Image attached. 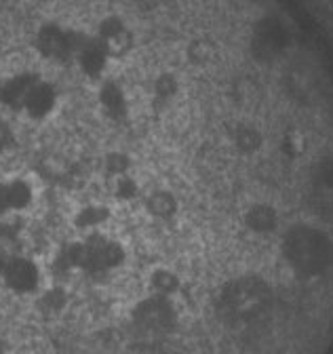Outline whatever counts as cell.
Instances as JSON below:
<instances>
[{
    "instance_id": "obj_10",
    "label": "cell",
    "mask_w": 333,
    "mask_h": 354,
    "mask_svg": "<svg viewBox=\"0 0 333 354\" xmlns=\"http://www.w3.org/2000/svg\"><path fill=\"white\" fill-rule=\"evenodd\" d=\"M112 190H114V196L120 201H133L140 196V184L135 182L131 171L112 177Z\"/></svg>"
},
{
    "instance_id": "obj_2",
    "label": "cell",
    "mask_w": 333,
    "mask_h": 354,
    "mask_svg": "<svg viewBox=\"0 0 333 354\" xmlns=\"http://www.w3.org/2000/svg\"><path fill=\"white\" fill-rule=\"evenodd\" d=\"M59 261L66 270L82 272L91 279L106 277L124 263V249L118 241L102 232L82 234L78 241L64 247Z\"/></svg>"
},
{
    "instance_id": "obj_12",
    "label": "cell",
    "mask_w": 333,
    "mask_h": 354,
    "mask_svg": "<svg viewBox=\"0 0 333 354\" xmlns=\"http://www.w3.org/2000/svg\"><path fill=\"white\" fill-rule=\"evenodd\" d=\"M5 245H7V239H3V234H0V266L5 263V259H7L11 253H15L13 249H7Z\"/></svg>"
},
{
    "instance_id": "obj_7",
    "label": "cell",
    "mask_w": 333,
    "mask_h": 354,
    "mask_svg": "<svg viewBox=\"0 0 333 354\" xmlns=\"http://www.w3.org/2000/svg\"><path fill=\"white\" fill-rule=\"evenodd\" d=\"M108 219H110L108 207L91 203V205H85V207L76 209L72 221H74V228L80 234H91V232H102Z\"/></svg>"
},
{
    "instance_id": "obj_3",
    "label": "cell",
    "mask_w": 333,
    "mask_h": 354,
    "mask_svg": "<svg viewBox=\"0 0 333 354\" xmlns=\"http://www.w3.org/2000/svg\"><path fill=\"white\" fill-rule=\"evenodd\" d=\"M272 293L268 285L256 277L230 283L220 295V313L232 327H251L268 317Z\"/></svg>"
},
{
    "instance_id": "obj_1",
    "label": "cell",
    "mask_w": 333,
    "mask_h": 354,
    "mask_svg": "<svg viewBox=\"0 0 333 354\" xmlns=\"http://www.w3.org/2000/svg\"><path fill=\"white\" fill-rule=\"evenodd\" d=\"M280 253L289 270L300 279H323L333 268L331 236L308 221H300L285 230Z\"/></svg>"
},
{
    "instance_id": "obj_9",
    "label": "cell",
    "mask_w": 333,
    "mask_h": 354,
    "mask_svg": "<svg viewBox=\"0 0 333 354\" xmlns=\"http://www.w3.org/2000/svg\"><path fill=\"white\" fill-rule=\"evenodd\" d=\"M148 287H150V293H154V295H162V297L173 299V295L182 287V281L169 268H156L148 279Z\"/></svg>"
},
{
    "instance_id": "obj_5",
    "label": "cell",
    "mask_w": 333,
    "mask_h": 354,
    "mask_svg": "<svg viewBox=\"0 0 333 354\" xmlns=\"http://www.w3.org/2000/svg\"><path fill=\"white\" fill-rule=\"evenodd\" d=\"M133 321L146 333H169L178 325V310L171 297L150 293L133 308Z\"/></svg>"
},
{
    "instance_id": "obj_6",
    "label": "cell",
    "mask_w": 333,
    "mask_h": 354,
    "mask_svg": "<svg viewBox=\"0 0 333 354\" xmlns=\"http://www.w3.org/2000/svg\"><path fill=\"white\" fill-rule=\"evenodd\" d=\"M38 198V188L32 177L21 173L0 175V219L28 213Z\"/></svg>"
},
{
    "instance_id": "obj_11",
    "label": "cell",
    "mask_w": 333,
    "mask_h": 354,
    "mask_svg": "<svg viewBox=\"0 0 333 354\" xmlns=\"http://www.w3.org/2000/svg\"><path fill=\"white\" fill-rule=\"evenodd\" d=\"M11 116L0 112V152H5L9 148H13V144L17 142V129Z\"/></svg>"
},
{
    "instance_id": "obj_4",
    "label": "cell",
    "mask_w": 333,
    "mask_h": 354,
    "mask_svg": "<svg viewBox=\"0 0 333 354\" xmlns=\"http://www.w3.org/2000/svg\"><path fill=\"white\" fill-rule=\"evenodd\" d=\"M43 279L45 274L40 263L21 251L11 253L0 266V283L15 295H40L43 293Z\"/></svg>"
},
{
    "instance_id": "obj_8",
    "label": "cell",
    "mask_w": 333,
    "mask_h": 354,
    "mask_svg": "<svg viewBox=\"0 0 333 354\" xmlns=\"http://www.w3.org/2000/svg\"><path fill=\"white\" fill-rule=\"evenodd\" d=\"M144 207L156 219H171L178 213V198L169 190H152L144 198Z\"/></svg>"
}]
</instances>
